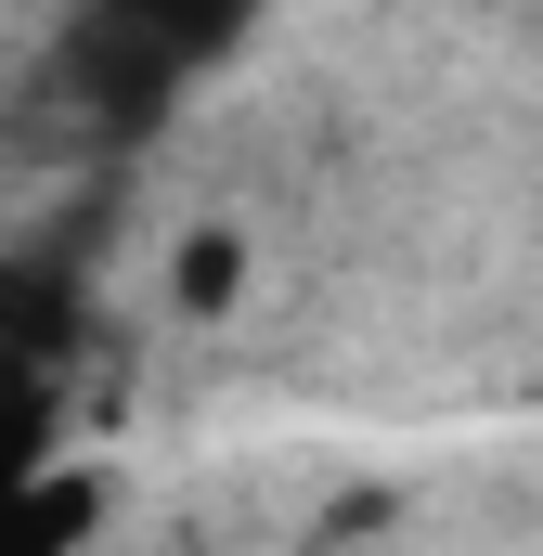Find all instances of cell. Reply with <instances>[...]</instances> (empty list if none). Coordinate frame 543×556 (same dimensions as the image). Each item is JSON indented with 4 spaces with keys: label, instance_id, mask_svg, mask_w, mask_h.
I'll return each mask as SVG.
<instances>
[{
    "label": "cell",
    "instance_id": "obj_2",
    "mask_svg": "<svg viewBox=\"0 0 543 556\" xmlns=\"http://www.w3.org/2000/svg\"><path fill=\"white\" fill-rule=\"evenodd\" d=\"M168 298H181V324H220V311L247 298V233H194V247L168 260Z\"/></svg>",
    "mask_w": 543,
    "mask_h": 556
},
{
    "label": "cell",
    "instance_id": "obj_1",
    "mask_svg": "<svg viewBox=\"0 0 543 556\" xmlns=\"http://www.w3.org/2000/svg\"><path fill=\"white\" fill-rule=\"evenodd\" d=\"M52 337H65L52 285L0 260V415H39V363H52Z\"/></svg>",
    "mask_w": 543,
    "mask_h": 556
}]
</instances>
